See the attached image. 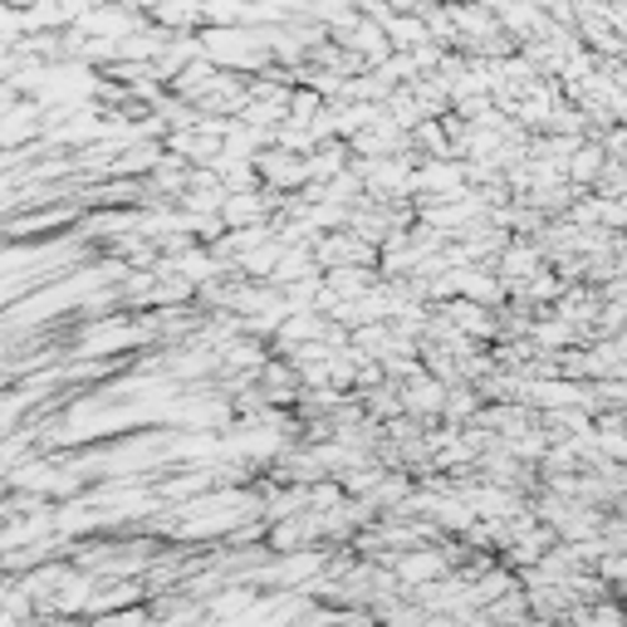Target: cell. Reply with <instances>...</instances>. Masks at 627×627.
Wrapping results in <instances>:
<instances>
[{
	"mask_svg": "<svg viewBox=\"0 0 627 627\" xmlns=\"http://www.w3.org/2000/svg\"><path fill=\"white\" fill-rule=\"evenodd\" d=\"M398 402L407 417H417V422H432V417H442V402H446V382H436L426 368H417L412 378L398 382Z\"/></svg>",
	"mask_w": 627,
	"mask_h": 627,
	"instance_id": "6da1fadb",
	"label": "cell"
},
{
	"mask_svg": "<svg viewBox=\"0 0 627 627\" xmlns=\"http://www.w3.org/2000/svg\"><path fill=\"white\" fill-rule=\"evenodd\" d=\"M442 574H451V564H446L442 549H422V544H412V549H402V554H392V579H398L402 588H417V583H432V579H442Z\"/></svg>",
	"mask_w": 627,
	"mask_h": 627,
	"instance_id": "7a4b0ae2",
	"label": "cell"
},
{
	"mask_svg": "<svg viewBox=\"0 0 627 627\" xmlns=\"http://www.w3.org/2000/svg\"><path fill=\"white\" fill-rule=\"evenodd\" d=\"M304 274H318V266H314V250L300 240V246L280 250V260H274V270H270V284H294V280H304Z\"/></svg>",
	"mask_w": 627,
	"mask_h": 627,
	"instance_id": "3957f363",
	"label": "cell"
},
{
	"mask_svg": "<svg viewBox=\"0 0 627 627\" xmlns=\"http://www.w3.org/2000/svg\"><path fill=\"white\" fill-rule=\"evenodd\" d=\"M256 603V588L250 583H226L221 593H212V603H206V618H240V613Z\"/></svg>",
	"mask_w": 627,
	"mask_h": 627,
	"instance_id": "277c9868",
	"label": "cell"
},
{
	"mask_svg": "<svg viewBox=\"0 0 627 627\" xmlns=\"http://www.w3.org/2000/svg\"><path fill=\"white\" fill-rule=\"evenodd\" d=\"M142 338V328H128V324H104V328H94V334H84V354L98 358V354H113V348H128V344H138Z\"/></svg>",
	"mask_w": 627,
	"mask_h": 627,
	"instance_id": "5b68a950",
	"label": "cell"
},
{
	"mask_svg": "<svg viewBox=\"0 0 627 627\" xmlns=\"http://www.w3.org/2000/svg\"><path fill=\"white\" fill-rule=\"evenodd\" d=\"M579 623H588V627H623V618H618V608L613 603H598V608H569Z\"/></svg>",
	"mask_w": 627,
	"mask_h": 627,
	"instance_id": "8992f818",
	"label": "cell"
},
{
	"mask_svg": "<svg viewBox=\"0 0 627 627\" xmlns=\"http://www.w3.org/2000/svg\"><path fill=\"white\" fill-rule=\"evenodd\" d=\"M256 627H280V623H274V618H266V623H256Z\"/></svg>",
	"mask_w": 627,
	"mask_h": 627,
	"instance_id": "52a82bcc",
	"label": "cell"
}]
</instances>
